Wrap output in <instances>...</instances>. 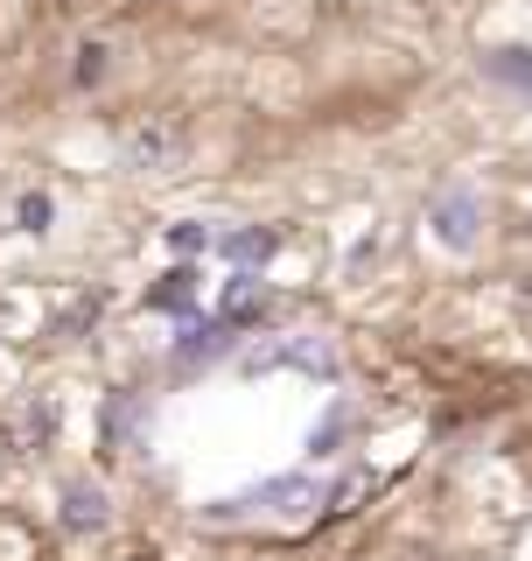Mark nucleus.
I'll return each instance as SVG.
<instances>
[{
    "instance_id": "5",
    "label": "nucleus",
    "mask_w": 532,
    "mask_h": 561,
    "mask_svg": "<svg viewBox=\"0 0 532 561\" xmlns=\"http://www.w3.org/2000/svg\"><path fill=\"white\" fill-rule=\"evenodd\" d=\"M49 218H57V204H49L43 190H28V197L14 204V225H22V232H49Z\"/></svg>"
},
{
    "instance_id": "3",
    "label": "nucleus",
    "mask_w": 532,
    "mask_h": 561,
    "mask_svg": "<svg viewBox=\"0 0 532 561\" xmlns=\"http://www.w3.org/2000/svg\"><path fill=\"white\" fill-rule=\"evenodd\" d=\"M189 302H197V267H169L162 280H154V288H148V309H189Z\"/></svg>"
},
{
    "instance_id": "1",
    "label": "nucleus",
    "mask_w": 532,
    "mask_h": 561,
    "mask_svg": "<svg viewBox=\"0 0 532 561\" xmlns=\"http://www.w3.org/2000/svg\"><path fill=\"white\" fill-rule=\"evenodd\" d=\"M476 218H484V210H476L470 190H441V197L428 204L435 239H441V245H455V253H470V245H476Z\"/></svg>"
},
{
    "instance_id": "2",
    "label": "nucleus",
    "mask_w": 532,
    "mask_h": 561,
    "mask_svg": "<svg viewBox=\"0 0 532 561\" xmlns=\"http://www.w3.org/2000/svg\"><path fill=\"white\" fill-rule=\"evenodd\" d=\"M274 245H280V232H266V225H253V232H232V239H218V253L232 260L239 274H253V267H266V260H274Z\"/></svg>"
},
{
    "instance_id": "6",
    "label": "nucleus",
    "mask_w": 532,
    "mask_h": 561,
    "mask_svg": "<svg viewBox=\"0 0 532 561\" xmlns=\"http://www.w3.org/2000/svg\"><path fill=\"white\" fill-rule=\"evenodd\" d=\"M169 245H175L183 260H197V253H218V232H210V225H175Z\"/></svg>"
},
{
    "instance_id": "4",
    "label": "nucleus",
    "mask_w": 532,
    "mask_h": 561,
    "mask_svg": "<svg viewBox=\"0 0 532 561\" xmlns=\"http://www.w3.org/2000/svg\"><path fill=\"white\" fill-rule=\"evenodd\" d=\"M484 70L498 84H519V92H532V64H525V49H498V57H484Z\"/></svg>"
},
{
    "instance_id": "7",
    "label": "nucleus",
    "mask_w": 532,
    "mask_h": 561,
    "mask_svg": "<svg viewBox=\"0 0 532 561\" xmlns=\"http://www.w3.org/2000/svg\"><path fill=\"white\" fill-rule=\"evenodd\" d=\"M84 519H105V505H99V491H92V499H84V491H70V526H84Z\"/></svg>"
}]
</instances>
